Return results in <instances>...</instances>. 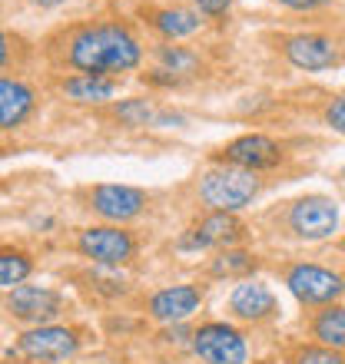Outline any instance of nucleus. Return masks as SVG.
<instances>
[{"label":"nucleus","mask_w":345,"mask_h":364,"mask_svg":"<svg viewBox=\"0 0 345 364\" xmlns=\"http://www.w3.org/2000/svg\"><path fill=\"white\" fill-rule=\"evenodd\" d=\"M143 50L136 37L120 23H93L83 27L70 37L67 63L80 73H96V77H110V73H126V70L140 67Z\"/></svg>","instance_id":"f257e3e1"},{"label":"nucleus","mask_w":345,"mask_h":364,"mask_svg":"<svg viewBox=\"0 0 345 364\" xmlns=\"http://www.w3.org/2000/svg\"><path fill=\"white\" fill-rule=\"evenodd\" d=\"M262 192V179L240 166H216L200 179V199L212 212H240Z\"/></svg>","instance_id":"f03ea898"},{"label":"nucleus","mask_w":345,"mask_h":364,"mask_svg":"<svg viewBox=\"0 0 345 364\" xmlns=\"http://www.w3.org/2000/svg\"><path fill=\"white\" fill-rule=\"evenodd\" d=\"M286 285L289 291L302 301V305L316 308V305H336L339 298L345 295V278L332 269H322V265H292L286 272Z\"/></svg>","instance_id":"7ed1b4c3"},{"label":"nucleus","mask_w":345,"mask_h":364,"mask_svg":"<svg viewBox=\"0 0 345 364\" xmlns=\"http://www.w3.org/2000/svg\"><path fill=\"white\" fill-rule=\"evenodd\" d=\"M289 229L306 242L329 239L339 229L336 199H329V196H302V199H296L292 209H289Z\"/></svg>","instance_id":"20e7f679"},{"label":"nucleus","mask_w":345,"mask_h":364,"mask_svg":"<svg viewBox=\"0 0 345 364\" xmlns=\"http://www.w3.org/2000/svg\"><path fill=\"white\" fill-rule=\"evenodd\" d=\"M192 351L206 364H246L249 348L246 338L226 321H210L192 335Z\"/></svg>","instance_id":"39448f33"},{"label":"nucleus","mask_w":345,"mask_h":364,"mask_svg":"<svg viewBox=\"0 0 345 364\" xmlns=\"http://www.w3.org/2000/svg\"><path fill=\"white\" fill-rule=\"evenodd\" d=\"M77 249L80 255H86L96 265H123V262L133 259L136 242L120 225H93V229L80 232Z\"/></svg>","instance_id":"423d86ee"},{"label":"nucleus","mask_w":345,"mask_h":364,"mask_svg":"<svg viewBox=\"0 0 345 364\" xmlns=\"http://www.w3.org/2000/svg\"><path fill=\"white\" fill-rule=\"evenodd\" d=\"M80 338L73 328H60V325H37L20 335V351L30 361H43V364H57L77 355Z\"/></svg>","instance_id":"0eeeda50"},{"label":"nucleus","mask_w":345,"mask_h":364,"mask_svg":"<svg viewBox=\"0 0 345 364\" xmlns=\"http://www.w3.org/2000/svg\"><path fill=\"white\" fill-rule=\"evenodd\" d=\"M220 159L226 166H240V169L259 173V169H272V166L282 163V146L262 133H246L222 146Z\"/></svg>","instance_id":"6e6552de"},{"label":"nucleus","mask_w":345,"mask_h":364,"mask_svg":"<svg viewBox=\"0 0 345 364\" xmlns=\"http://www.w3.org/2000/svg\"><path fill=\"white\" fill-rule=\"evenodd\" d=\"M60 308H63V298L47 285H17L7 291V311L17 321L43 325L60 315Z\"/></svg>","instance_id":"1a4fd4ad"},{"label":"nucleus","mask_w":345,"mask_h":364,"mask_svg":"<svg viewBox=\"0 0 345 364\" xmlns=\"http://www.w3.org/2000/svg\"><path fill=\"white\" fill-rule=\"evenodd\" d=\"M90 202H93L96 215H103V219H110V222H130L146 209V192L136 189V186L103 182V186L93 189Z\"/></svg>","instance_id":"9d476101"},{"label":"nucleus","mask_w":345,"mask_h":364,"mask_svg":"<svg viewBox=\"0 0 345 364\" xmlns=\"http://www.w3.org/2000/svg\"><path fill=\"white\" fill-rule=\"evenodd\" d=\"M282 53L296 70H329L336 67V40L322 33H296L282 43Z\"/></svg>","instance_id":"9b49d317"},{"label":"nucleus","mask_w":345,"mask_h":364,"mask_svg":"<svg viewBox=\"0 0 345 364\" xmlns=\"http://www.w3.org/2000/svg\"><path fill=\"white\" fill-rule=\"evenodd\" d=\"M230 311L242 321H266V318L276 315V295L266 282L259 278H246L232 288L230 295Z\"/></svg>","instance_id":"f8f14e48"},{"label":"nucleus","mask_w":345,"mask_h":364,"mask_svg":"<svg viewBox=\"0 0 345 364\" xmlns=\"http://www.w3.org/2000/svg\"><path fill=\"white\" fill-rule=\"evenodd\" d=\"M202 305V291L196 285H170L150 298V315L156 321H182Z\"/></svg>","instance_id":"ddd939ff"},{"label":"nucleus","mask_w":345,"mask_h":364,"mask_svg":"<svg viewBox=\"0 0 345 364\" xmlns=\"http://www.w3.org/2000/svg\"><path fill=\"white\" fill-rule=\"evenodd\" d=\"M30 113H34V90L27 83H20V80H0V126L17 129Z\"/></svg>","instance_id":"4468645a"},{"label":"nucleus","mask_w":345,"mask_h":364,"mask_svg":"<svg viewBox=\"0 0 345 364\" xmlns=\"http://www.w3.org/2000/svg\"><path fill=\"white\" fill-rule=\"evenodd\" d=\"M196 232H200V239L206 242V249H210V245H226V249H230L232 242L242 239V222L236 219L232 212H210V215L196 225Z\"/></svg>","instance_id":"2eb2a0df"},{"label":"nucleus","mask_w":345,"mask_h":364,"mask_svg":"<svg viewBox=\"0 0 345 364\" xmlns=\"http://www.w3.org/2000/svg\"><path fill=\"white\" fill-rule=\"evenodd\" d=\"M63 93L70 100H77V103H106L116 93V80L96 77V73H80V77H70L63 83Z\"/></svg>","instance_id":"dca6fc26"},{"label":"nucleus","mask_w":345,"mask_h":364,"mask_svg":"<svg viewBox=\"0 0 345 364\" xmlns=\"http://www.w3.org/2000/svg\"><path fill=\"white\" fill-rule=\"evenodd\" d=\"M312 335L326 348L345 351V308L342 305H326L312 318Z\"/></svg>","instance_id":"f3484780"},{"label":"nucleus","mask_w":345,"mask_h":364,"mask_svg":"<svg viewBox=\"0 0 345 364\" xmlns=\"http://www.w3.org/2000/svg\"><path fill=\"white\" fill-rule=\"evenodd\" d=\"M153 27L163 33V37H190L200 30V14H192V10H156L153 14Z\"/></svg>","instance_id":"a211bd4d"},{"label":"nucleus","mask_w":345,"mask_h":364,"mask_svg":"<svg viewBox=\"0 0 345 364\" xmlns=\"http://www.w3.org/2000/svg\"><path fill=\"white\" fill-rule=\"evenodd\" d=\"M116 119L126 126H153V123H166L163 113H156L153 103L146 100H126V103L116 106Z\"/></svg>","instance_id":"6ab92c4d"},{"label":"nucleus","mask_w":345,"mask_h":364,"mask_svg":"<svg viewBox=\"0 0 345 364\" xmlns=\"http://www.w3.org/2000/svg\"><path fill=\"white\" fill-rule=\"evenodd\" d=\"M34 272V262L24 255V252H14V249H4V255H0V285L7 288H17L24 278Z\"/></svg>","instance_id":"aec40b11"},{"label":"nucleus","mask_w":345,"mask_h":364,"mask_svg":"<svg viewBox=\"0 0 345 364\" xmlns=\"http://www.w3.org/2000/svg\"><path fill=\"white\" fill-rule=\"evenodd\" d=\"M160 63L166 67V73H192L200 67V57L186 47H160Z\"/></svg>","instance_id":"412c9836"},{"label":"nucleus","mask_w":345,"mask_h":364,"mask_svg":"<svg viewBox=\"0 0 345 364\" xmlns=\"http://www.w3.org/2000/svg\"><path fill=\"white\" fill-rule=\"evenodd\" d=\"M252 265H256V259H252L249 252H232V249H226L220 259L212 262V275H242V272H249Z\"/></svg>","instance_id":"4be33fe9"},{"label":"nucleus","mask_w":345,"mask_h":364,"mask_svg":"<svg viewBox=\"0 0 345 364\" xmlns=\"http://www.w3.org/2000/svg\"><path fill=\"white\" fill-rule=\"evenodd\" d=\"M296 364H345V358L339 355L336 348H302L296 355Z\"/></svg>","instance_id":"5701e85b"},{"label":"nucleus","mask_w":345,"mask_h":364,"mask_svg":"<svg viewBox=\"0 0 345 364\" xmlns=\"http://www.w3.org/2000/svg\"><path fill=\"white\" fill-rule=\"evenodd\" d=\"M326 123L336 129V133H342L345 136V93L342 96H336L332 103H329V109H326Z\"/></svg>","instance_id":"b1692460"},{"label":"nucleus","mask_w":345,"mask_h":364,"mask_svg":"<svg viewBox=\"0 0 345 364\" xmlns=\"http://www.w3.org/2000/svg\"><path fill=\"white\" fill-rule=\"evenodd\" d=\"M196 7H200V14H210V17H220V14H226L230 10L232 0H192Z\"/></svg>","instance_id":"393cba45"},{"label":"nucleus","mask_w":345,"mask_h":364,"mask_svg":"<svg viewBox=\"0 0 345 364\" xmlns=\"http://www.w3.org/2000/svg\"><path fill=\"white\" fill-rule=\"evenodd\" d=\"M282 7H292V10H316L322 7V4H329V0H279Z\"/></svg>","instance_id":"a878e982"},{"label":"nucleus","mask_w":345,"mask_h":364,"mask_svg":"<svg viewBox=\"0 0 345 364\" xmlns=\"http://www.w3.org/2000/svg\"><path fill=\"white\" fill-rule=\"evenodd\" d=\"M30 4H37V7H57V4H63V0H30Z\"/></svg>","instance_id":"bb28decb"},{"label":"nucleus","mask_w":345,"mask_h":364,"mask_svg":"<svg viewBox=\"0 0 345 364\" xmlns=\"http://www.w3.org/2000/svg\"><path fill=\"white\" fill-rule=\"evenodd\" d=\"M342 176H345V169H342Z\"/></svg>","instance_id":"cd10ccee"}]
</instances>
